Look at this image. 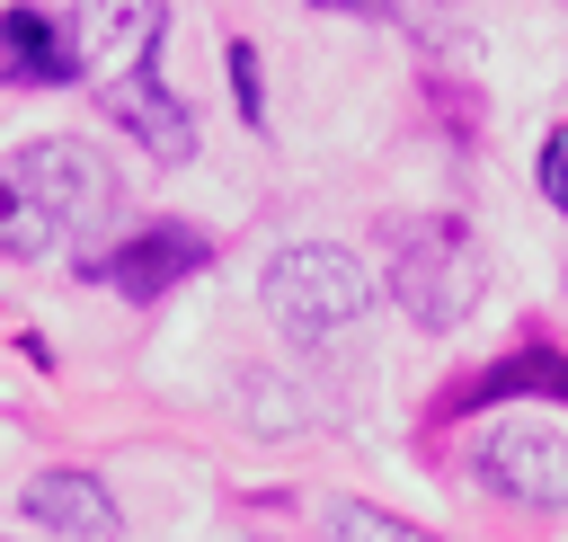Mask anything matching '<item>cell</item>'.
Here are the masks:
<instances>
[{"label": "cell", "instance_id": "obj_14", "mask_svg": "<svg viewBox=\"0 0 568 542\" xmlns=\"http://www.w3.org/2000/svg\"><path fill=\"white\" fill-rule=\"evenodd\" d=\"M541 195H550V213H568V124L541 142Z\"/></svg>", "mask_w": 568, "mask_h": 542}, {"label": "cell", "instance_id": "obj_11", "mask_svg": "<svg viewBox=\"0 0 568 542\" xmlns=\"http://www.w3.org/2000/svg\"><path fill=\"white\" fill-rule=\"evenodd\" d=\"M328 542H435V533H417V524H399V515H382L364 498H337L328 506Z\"/></svg>", "mask_w": 568, "mask_h": 542}, {"label": "cell", "instance_id": "obj_4", "mask_svg": "<svg viewBox=\"0 0 568 542\" xmlns=\"http://www.w3.org/2000/svg\"><path fill=\"white\" fill-rule=\"evenodd\" d=\"M160 36H169V0H71V71L98 89L151 71Z\"/></svg>", "mask_w": 568, "mask_h": 542}, {"label": "cell", "instance_id": "obj_3", "mask_svg": "<svg viewBox=\"0 0 568 542\" xmlns=\"http://www.w3.org/2000/svg\"><path fill=\"white\" fill-rule=\"evenodd\" d=\"M0 169L18 178V195H27L36 231H44V249L71 240V231H98V222L115 213V169H106L80 133H44V142H27V151L0 160Z\"/></svg>", "mask_w": 568, "mask_h": 542}, {"label": "cell", "instance_id": "obj_6", "mask_svg": "<svg viewBox=\"0 0 568 542\" xmlns=\"http://www.w3.org/2000/svg\"><path fill=\"white\" fill-rule=\"evenodd\" d=\"M204 258H213V249H204V231H186V222H142V231H133V240H115L89 275H98V284H115V293H133V302H151V293L186 284Z\"/></svg>", "mask_w": 568, "mask_h": 542}, {"label": "cell", "instance_id": "obj_12", "mask_svg": "<svg viewBox=\"0 0 568 542\" xmlns=\"http://www.w3.org/2000/svg\"><path fill=\"white\" fill-rule=\"evenodd\" d=\"M0 249H44V231H36V213H27V195H18V178L0 169Z\"/></svg>", "mask_w": 568, "mask_h": 542}, {"label": "cell", "instance_id": "obj_10", "mask_svg": "<svg viewBox=\"0 0 568 542\" xmlns=\"http://www.w3.org/2000/svg\"><path fill=\"white\" fill-rule=\"evenodd\" d=\"M515 391H532V400H568V355H559V347H515L506 364L479 373L470 400H515Z\"/></svg>", "mask_w": 568, "mask_h": 542}, {"label": "cell", "instance_id": "obj_8", "mask_svg": "<svg viewBox=\"0 0 568 542\" xmlns=\"http://www.w3.org/2000/svg\"><path fill=\"white\" fill-rule=\"evenodd\" d=\"M18 506H27V524H44L62 542H115V498L98 471H36Z\"/></svg>", "mask_w": 568, "mask_h": 542}, {"label": "cell", "instance_id": "obj_2", "mask_svg": "<svg viewBox=\"0 0 568 542\" xmlns=\"http://www.w3.org/2000/svg\"><path fill=\"white\" fill-rule=\"evenodd\" d=\"M266 320L293 338V347H320V338H337V329H355L364 320V302H373V275L346 258V249H328V240H293V249H275L266 258Z\"/></svg>", "mask_w": 568, "mask_h": 542}, {"label": "cell", "instance_id": "obj_1", "mask_svg": "<svg viewBox=\"0 0 568 542\" xmlns=\"http://www.w3.org/2000/svg\"><path fill=\"white\" fill-rule=\"evenodd\" d=\"M390 293L417 329H462L488 293V258L462 213H399L390 222Z\"/></svg>", "mask_w": 568, "mask_h": 542}, {"label": "cell", "instance_id": "obj_13", "mask_svg": "<svg viewBox=\"0 0 568 542\" xmlns=\"http://www.w3.org/2000/svg\"><path fill=\"white\" fill-rule=\"evenodd\" d=\"M231 89H240V116L266 124V89H257V44L248 36H231Z\"/></svg>", "mask_w": 568, "mask_h": 542}, {"label": "cell", "instance_id": "obj_9", "mask_svg": "<svg viewBox=\"0 0 568 542\" xmlns=\"http://www.w3.org/2000/svg\"><path fill=\"white\" fill-rule=\"evenodd\" d=\"M0 71H9V80H27V89L80 80V71H71V36H53V18H44V9H27V0H9V9H0Z\"/></svg>", "mask_w": 568, "mask_h": 542}, {"label": "cell", "instance_id": "obj_7", "mask_svg": "<svg viewBox=\"0 0 568 542\" xmlns=\"http://www.w3.org/2000/svg\"><path fill=\"white\" fill-rule=\"evenodd\" d=\"M98 98H106L115 133H133V142H142L151 160H186V151H195V116H186V98H169V89H160V71L106 80Z\"/></svg>", "mask_w": 568, "mask_h": 542}, {"label": "cell", "instance_id": "obj_15", "mask_svg": "<svg viewBox=\"0 0 568 542\" xmlns=\"http://www.w3.org/2000/svg\"><path fill=\"white\" fill-rule=\"evenodd\" d=\"M320 9H390V0H320Z\"/></svg>", "mask_w": 568, "mask_h": 542}, {"label": "cell", "instance_id": "obj_5", "mask_svg": "<svg viewBox=\"0 0 568 542\" xmlns=\"http://www.w3.org/2000/svg\"><path fill=\"white\" fill-rule=\"evenodd\" d=\"M479 480L515 506H568V426L550 418H497L479 435Z\"/></svg>", "mask_w": 568, "mask_h": 542}]
</instances>
